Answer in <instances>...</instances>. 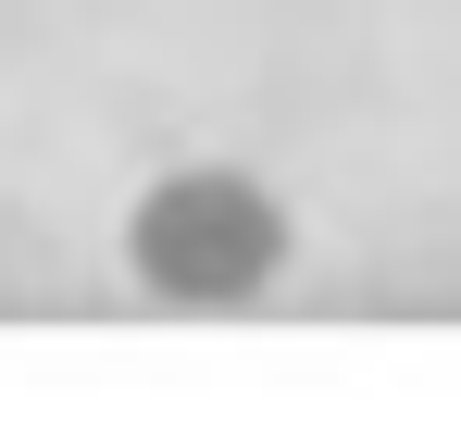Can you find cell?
<instances>
[{
    "label": "cell",
    "mask_w": 461,
    "mask_h": 423,
    "mask_svg": "<svg viewBox=\"0 0 461 423\" xmlns=\"http://www.w3.org/2000/svg\"><path fill=\"white\" fill-rule=\"evenodd\" d=\"M125 274L175 311H237L287 274V200L237 162H175L125 212Z\"/></svg>",
    "instance_id": "6da1fadb"
}]
</instances>
